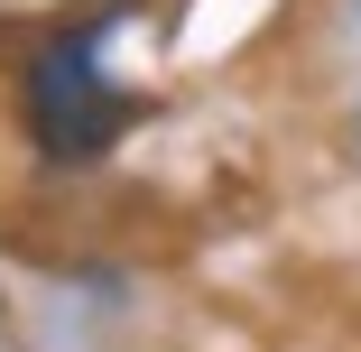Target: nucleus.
Here are the masks:
<instances>
[{"instance_id":"1","label":"nucleus","mask_w":361,"mask_h":352,"mask_svg":"<svg viewBox=\"0 0 361 352\" xmlns=\"http://www.w3.org/2000/svg\"><path fill=\"white\" fill-rule=\"evenodd\" d=\"M130 111H139V93L102 75V37L93 28H65V37L37 47V65H28V130H37L47 158H102L130 130Z\"/></svg>"}]
</instances>
